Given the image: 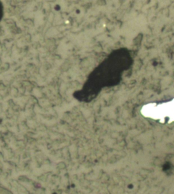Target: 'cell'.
I'll return each instance as SVG.
<instances>
[{
    "instance_id": "obj_1",
    "label": "cell",
    "mask_w": 174,
    "mask_h": 194,
    "mask_svg": "<svg viewBox=\"0 0 174 194\" xmlns=\"http://www.w3.org/2000/svg\"><path fill=\"white\" fill-rule=\"evenodd\" d=\"M2 17H3V6L2 3H0V20L2 19Z\"/></svg>"
}]
</instances>
